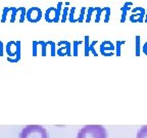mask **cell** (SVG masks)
Instances as JSON below:
<instances>
[{"instance_id":"cell-29","label":"cell","mask_w":147,"mask_h":138,"mask_svg":"<svg viewBox=\"0 0 147 138\" xmlns=\"http://www.w3.org/2000/svg\"><path fill=\"white\" fill-rule=\"evenodd\" d=\"M144 22L147 24V10H146V14H145V18H144Z\"/></svg>"},{"instance_id":"cell-14","label":"cell","mask_w":147,"mask_h":138,"mask_svg":"<svg viewBox=\"0 0 147 138\" xmlns=\"http://www.w3.org/2000/svg\"><path fill=\"white\" fill-rule=\"evenodd\" d=\"M84 46H85V56H89L90 55V37L88 36V35L85 36Z\"/></svg>"},{"instance_id":"cell-23","label":"cell","mask_w":147,"mask_h":138,"mask_svg":"<svg viewBox=\"0 0 147 138\" xmlns=\"http://www.w3.org/2000/svg\"><path fill=\"white\" fill-rule=\"evenodd\" d=\"M47 44H48V45H50V49H51L50 55H51V56H55V55H56V50H55V46H56V44H55V42L47 41Z\"/></svg>"},{"instance_id":"cell-4","label":"cell","mask_w":147,"mask_h":138,"mask_svg":"<svg viewBox=\"0 0 147 138\" xmlns=\"http://www.w3.org/2000/svg\"><path fill=\"white\" fill-rule=\"evenodd\" d=\"M42 16H43V14H42L41 8H39V7H31V8H29L27 10L26 18H27L30 23L36 24L41 21Z\"/></svg>"},{"instance_id":"cell-7","label":"cell","mask_w":147,"mask_h":138,"mask_svg":"<svg viewBox=\"0 0 147 138\" xmlns=\"http://www.w3.org/2000/svg\"><path fill=\"white\" fill-rule=\"evenodd\" d=\"M59 46V48L56 51V54L58 56H71V43L65 40H61L57 43Z\"/></svg>"},{"instance_id":"cell-12","label":"cell","mask_w":147,"mask_h":138,"mask_svg":"<svg viewBox=\"0 0 147 138\" xmlns=\"http://www.w3.org/2000/svg\"><path fill=\"white\" fill-rule=\"evenodd\" d=\"M136 138H147V125H144L138 131Z\"/></svg>"},{"instance_id":"cell-6","label":"cell","mask_w":147,"mask_h":138,"mask_svg":"<svg viewBox=\"0 0 147 138\" xmlns=\"http://www.w3.org/2000/svg\"><path fill=\"white\" fill-rule=\"evenodd\" d=\"M115 45L109 40L103 41L100 44V53L103 56H113V55L115 54Z\"/></svg>"},{"instance_id":"cell-1","label":"cell","mask_w":147,"mask_h":138,"mask_svg":"<svg viewBox=\"0 0 147 138\" xmlns=\"http://www.w3.org/2000/svg\"><path fill=\"white\" fill-rule=\"evenodd\" d=\"M77 138H107V132L101 125H86L79 130Z\"/></svg>"},{"instance_id":"cell-5","label":"cell","mask_w":147,"mask_h":138,"mask_svg":"<svg viewBox=\"0 0 147 138\" xmlns=\"http://www.w3.org/2000/svg\"><path fill=\"white\" fill-rule=\"evenodd\" d=\"M145 14H146V10L143 7H134L132 9V14L130 16V21H131V23L134 24L144 23Z\"/></svg>"},{"instance_id":"cell-9","label":"cell","mask_w":147,"mask_h":138,"mask_svg":"<svg viewBox=\"0 0 147 138\" xmlns=\"http://www.w3.org/2000/svg\"><path fill=\"white\" fill-rule=\"evenodd\" d=\"M133 5V3L132 2H126L124 5H123V7L121 8V10H122V18H121V23H125L126 22V18H127V12H129V10H131V6Z\"/></svg>"},{"instance_id":"cell-8","label":"cell","mask_w":147,"mask_h":138,"mask_svg":"<svg viewBox=\"0 0 147 138\" xmlns=\"http://www.w3.org/2000/svg\"><path fill=\"white\" fill-rule=\"evenodd\" d=\"M44 18H45V21L47 23H54L57 24V18H56V7H49L47 8V10L45 12L44 14Z\"/></svg>"},{"instance_id":"cell-3","label":"cell","mask_w":147,"mask_h":138,"mask_svg":"<svg viewBox=\"0 0 147 138\" xmlns=\"http://www.w3.org/2000/svg\"><path fill=\"white\" fill-rule=\"evenodd\" d=\"M5 50L8 55L7 60L9 62H18L21 60V41H9L6 44Z\"/></svg>"},{"instance_id":"cell-13","label":"cell","mask_w":147,"mask_h":138,"mask_svg":"<svg viewBox=\"0 0 147 138\" xmlns=\"http://www.w3.org/2000/svg\"><path fill=\"white\" fill-rule=\"evenodd\" d=\"M104 16V23H108L109 22V16H110V8L109 7H102V14L101 16Z\"/></svg>"},{"instance_id":"cell-11","label":"cell","mask_w":147,"mask_h":138,"mask_svg":"<svg viewBox=\"0 0 147 138\" xmlns=\"http://www.w3.org/2000/svg\"><path fill=\"white\" fill-rule=\"evenodd\" d=\"M125 43H126L125 40L115 42V55H117V56H121V54H122V46L124 45Z\"/></svg>"},{"instance_id":"cell-28","label":"cell","mask_w":147,"mask_h":138,"mask_svg":"<svg viewBox=\"0 0 147 138\" xmlns=\"http://www.w3.org/2000/svg\"><path fill=\"white\" fill-rule=\"evenodd\" d=\"M142 50H143V53H144L145 55H147V42L144 43V45H143V47H142Z\"/></svg>"},{"instance_id":"cell-17","label":"cell","mask_w":147,"mask_h":138,"mask_svg":"<svg viewBox=\"0 0 147 138\" xmlns=\"http://www.w3.org/2000/svg\"><path fill=\"white\" fill-rule=\"evenodd\" d=\"M83 44H84V42H83L82 40H74V42H73L74 56H78V47H79V45H83Z\"/></svg>"},{"instance_id":"cell-2","label":"cell","mask_w":147,"mask_h":138,"mask_svg":"<svg viewBox=\"0 0 147 138\" xmlns=\"http://www.w3.org/2000/svg\"><path fill=\"white\" fill-rule=\"evenodd\" d=\"M20 138H49L47 130L40 125H28L20 133Z\"/></svg>"},{"instance_id":"cell-16","label":"cell","mask_w":147,"mask_h":138,"mask_svg":"<svg viewBox=\"0 0 147 138\" xmlns=\"http://www.w3.org/2000/svg\"><path fill=\"white\" fill-rule=\"evenodd\" d=\"M75 12H76V7H71V8H69V23H71V24L78 23L77 18H75Z\"/></svg>"},{"instance_id":"cell-21","label":"cell","mask_w":147,"mask_h":138,"mask_svg":"<svg viewBox=\"0 0 147 138\" xmlns=\"http://www.w3.org/2000/svg\"><path fill=\"white\" fill-rule=\"evenodd\" d=\"M10 10V7H4L3 8V12H2V18H1V23L4 24L6 22L7 16H8V12Z\"/></svg>"},{"instance_id":"cell-27","label":"cell","mask_w":147,"mask_h":138,"mask_svg":"<svg viewBox=\"0 0 147 138\" xmlns=\"http://www.w3.org/2000/svg\"><path fill=\"white\" fill-rule=\"evenodd\" d=\"M3 48L4 46H3L2 41H0V56H3Z\"/></svg>"},{"instance_id":"cell-10","label":"cell","mask_w":147,"mask_h":138,"mask_svg":"<svg viewBox=\"0 0 147 138\" xmlns=\"http://www.w3.org/2000/svg\"><path fill=\"white\" fill-rule=\"evenodd\" d=\"M99 7H88L87 8V14H86V23H90L91 22V18L92 16H96L97 12H98Z\"/></svg>"},{"instance_id":"cell-24","label":"cell","mask_w":147,"mask_h":138,"mask_svg":"<svg viewBox=\"0 0 147 138\" xmlns=\"http://www.w3.org/2000/svg\"><path fill=\"white\" fill-rule=\"evenodd\" d=\"M41 42V55L42 56H46V48H47V42L45 41H40Z\"/></svg>"},{"instance_id":"cell-18","label":"cell","mask_w":147,"mask_h":138,"mask_svg":"<svg viewBox=\"0 0 147 138\" xmlns=\"http://www.w3.org/2000/svg\"><path fill=\"white\" fill-rule=\"evenodd\" d=\"M135 54L136 56H140V36L139 35H137V36L135 37Z\"/></svg>"},{"instance_id":"cell-19","label":"cell","mask_w":147,"mask_h":138,"mask_svg":"<svg viewBox=\"0 0 147 138\" xmlns=\"http://www.w3.org/2000/svg\"><path fill=\"white\" fill-rule=\"evenodd\" d=\"M18 12L21 14V16H20V23H24L26 16H27V9H26V7H18Z\"/></svg>"},{"instance_id":"cell-25","label":"cell","mask_w":147,"mask_h":138,"mask_svg":"<svg viewBox=\"0 0 147 138\" xmlns=\"http://www.w3.org/2000/svg\"><path fill=\"white\" fill-rule=\"evenodd\" d=\"M97 44V41L95 40V41H93L91 44H90V52H92L93 53V55L94 56H98V53L96 52V50H95V48H94V46Z\"/></svg>"},{"instance_id":"cell-20","label":"cell","mask_w":147,"mask_h":138,"mask_svg":"<svg viewBox=\"0 0 147 138\" xmlns=\"http://www.w3.org/2000/svg\"><path fill=\"white\" fill-rule=\"evenodd\" d=\"M86 10H87V8L86 7H82L81 8V12H80V16H78V23L79 24H82L83 22H84V18H85L86 16Z\"/></svg>"},{"instance_id":"cell-15","label":"cell","mask_w":147,"mask_h":138,"mask_svg":"<svg viewBox=\"0 0 147 138\" xmlns=\"http://www.w3.org/2000/svg\"><path fill=\"white\" fill-rule=\"evenodd\" d=\"M69 7H62V12H61V18H60V22L62 24H64L67 22V16H69Z\"/></svg>"},{"instance_id":"cell-26","label":"cell","mask_w":147,"mask_h":138,"mask_svg":"<svg viewBox=\"0 0 147 138\" xmlns=\"http://www.w3.org/2000/svg\"><path fill=\"white\" fill-rule=\"evenodd\" d=\"M39 46V41H33V56H37V50Z\"/></svg>"},{"instance_id":"cell-22","label":"cell","mask_w":147,"mask_h":138,"mask_svg":"<svg viewBox=\"0 0 147 138\" xmlns=\"http://www.w3.org/2000/svg\"><path fill=\"white\" fill-rule=\"evenodd\" d=\"M10 12H11L10 23H14L16 18V14H18V8H16V7H10Z\"/></svg>"}]
</instances>
